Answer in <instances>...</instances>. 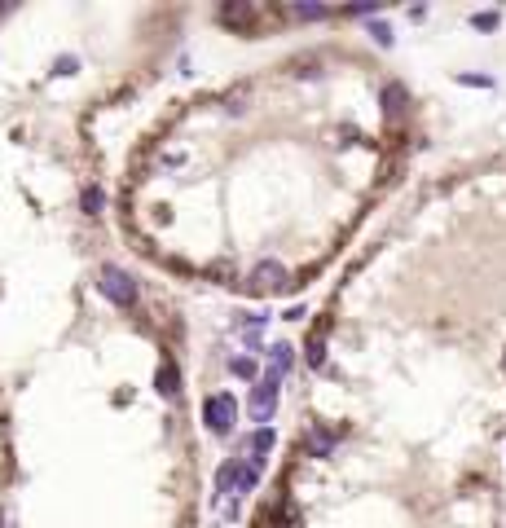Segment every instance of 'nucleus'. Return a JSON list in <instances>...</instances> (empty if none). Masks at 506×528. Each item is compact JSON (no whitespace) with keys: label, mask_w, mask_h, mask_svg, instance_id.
Listing matches in <instances>:
<instances>
[{"label":"nucleus","mask_w":506,"mask_h":528,"mask_svg":"<svg viewBox=\"0 0 506 528\" xmlns=\"http://www.w3.org/2000/svg\"><path fill=\"white\" fill-rule=\"evenodd\" d=\"M80 203H84V216H101V207H106V194H101L97 185H84Z\"/></svg>","instance_id":"nucleus-12"},{"label":"nucleus","mask_w":506,"mask_h":528,"mask_svg":"<svg viewBox=\"0 0 506 528\" xmlns=\"http://www.w3.org/2000/svg\"><path fill=\"white\" fill-rule=\"evenodd\" d=\"M97 282H101V295H106L115 309H133V304H137V295H141L137 278H133L128 269H119V264H106V269L97 273Z\"/></svg>","instance_id":"nucleus-1"},{"label":"nucleus","mask_w":506,"mask_h":528,"mask_svg":"<svg viewBox=\"0 0 506 528\" xmlns=\"http://www.w3.org/2000/svg\"><path fill=\"white\" fill-rule=\"evenodd\" d=\"M155 388H159V396H167V400L176 396V388H181V374H176V366H172V361H163V366H159Z\"/></svg>","instance_id":"nucleus-10"},{"label":"nucleus","mask_w":506,"mask_h":528,"mask_svg":"<svg viewBox=\"0 0 506 528\" xmlns=\"http://www.w3.org/2000/svg\"><path fill=\"white\" fill-rule=\"evenodd\" d=\"M80 71V58H58L53 62V75H75Z\"/></svg>","instance_id":"nucleus-16"},{"label":"nucleus","mask_w":506,"mask_h":528,"mask_svg":"<svg viewBox=\"0 0 506 528\" xmlns=\"http://www.w3.org/2000/svg\"><path fill=\"white\" fill-rule=\"evenodd\" d=\"M273 445H277V436H273V427H256V432H251V440H247V449H251V458H269V454H273Z\"/></svg>","instance_id":"nucleus-8"},{"label":"nucleus","mask_w":506,"mask_h":528,"mask_svg":"<svg viewBox=\"0 0 506 528\" xmlns=\"http://www.w3.org/2000/svg\"><path fill=\"white\" fill-rule=\"evenodd\" d=\"M238 462L242 458H229L220 471H216V497H234V485H238Z\"/></svg>","instance_id":"nucleus-9"},{"label":"nucleus","mask_w":506,"mask_h":528,"mask_svg":"<svg viewBox=\"0 0 506 528\" xmlns=\"http://www.w3.org/2000/svg\"><path fill=\"white\" fill-rule=\"evenodd\" d=\"M309 361H313V366H321V361H326V339H321V331L309 339Z\"/></svg>","instance_id":"nucleus-14"},{"label":"nucleus","mask_w":506,"mask_h":528,"mask_svg":"<svg viewBox=\"0 0 506 528\" xmlns=\"http://www.w3.org/2000/svg\"><path fill=\"white\" fill-rule=\"evenodd\" d=\"M277 392H282V379H277V374H264V379L251 383V396H247V414H251V423L269 427V418H273V410H277Z\"/></svg>","instance_id":"nucleus-2"},{"label":"nucleus","mask_w":506,"mask_h":528,"mask_svg":"<svg viewBox=\"0 0 506 528\" xmlns=\"http://www.w3.org/2000/svg\"><path fill=\"white\" fill-rule=\"evenodd\" d=\"M291 14H295V18H326V9H321V5H295Z\"/></svg>","instance_id":"nucleus-17"},{"label":"nucleus","mask_w":506,"mask_h":528,"mask_svg":"<svg viewBox=\"0 0 506 528\" xmlns=\"http://www.w3.org/2000/svg\"><path fill=\"white\" fill-rule=\"evenodd\" d=\"M229 370L238 374V379H247V383H256V379H260V366H256V357H234V361H229Z\"/></svg>","instance_id":"nucleus-13"},{"label":"nucleus","mask_w":506,"mask_h":528,"mask_svg":"<svg viewBox=\"0 0 506 528\" xmlns=\"http://www.w3.org/2000/svg\"><path fill=\"white\" fill-rule=\"evenodd\" d=\"M370 36H374L378 44H383V48H392V40H396V36H392V27H383V22H370Z\"/></svg>","instance_id":"nucleus-15"},{"label":"nucleus","mask_w":506,"mask_h":528,"mask_svg":"<svg viewBox=\"0 0 506 528\" xmlns=\"http://www.w3.org/2000/svg\"><path fill=\"white\" fill-rule=\"evenodd\" d=\"M405 102H410V97H405L401 84H388V88H383V110H388V119H401V115H405Z\"/></svg>","instance_id":"nucleus-11"},{"label":"nucleus","mask_w":506,"mask_h":528,"mask_svg":"<svg viewBox=\"0 0 506 528\" xmlns=\"http://www.w3.org/2000/svg\"><path fill=\"white\" fill-rule=\"evenodd\" d=\"M471 22H475V27H480V31H493V27H497V14H475Z\"/></svg>","instance_id":"nucleus-18"},{"label":"nucleus","mask_w":506,"mask_h":528,"mask_svg":"<svg viewBox=\"0 0 506 528\" xmlns=\"http://www.w3.org/2000/svg\"><path fill=\"white\" fill-rule=\"evenodd\" d=\"M202 423H207V432L216 436H234V423H238V400L229 392H216L202 400Z\"/></svg>","instance_id":"nucleus-3"},{"label":"nucleus","mask_w":506,"mask_h":528,"mask_svg":"<svg viewBox=\"0 0 506 528\" xmlns=\"http://www.w3.org/2000/svg\"><path fill=\"white\" fill-rule=\"evenodd\" d=\"M256 295H273V291H282L286 286V269L277 264V260H260L256 269H251V282H247Z\"/></svg>","instance_id":"nucleus-4"},{"label":"nucleus","mask_w":506,"mask_h":528,"mask_svg":"<svg viewBox=\"0 0 506 528\" xmlns=\"http://www.w3.org/2000/svg\"><path fill=\"white\" fill-rule=\"evenodd\" d=\"M291 366H295V348L291 343H273L269 348V374L282 379V374H291Z\"/></svg>","instance_id":"nucleus-7"},{"label":"nucleus","mask_w":506,"mask_h":528,"mask_svg":"<svg viewBox=\"0 0 506 528\" xmlns=\"http://www.w3.org/2000/svg\"><path fill=\"white\" fill-rule=\"evenodd\" d=\"M216 22H220V27H251V22H256V9H251V5H220Z\"/></svg>","instance_id":"nucleus-6"},{"label":"nucleus","mask_w":506,"mask_h":528,"mask_svg":"<svg viewBox=\"0 0 506 528\" xmlns=\"http://www.w3.org/2000/svg\"><path fill=\"white\" fill-rule=\"evenodd\" d=\"M339 445V432H326V427H313L309 440H304V449H309L313 458H331V449Z\"/></svg>","instance_id":"nucleus-5"}]
</instances>
